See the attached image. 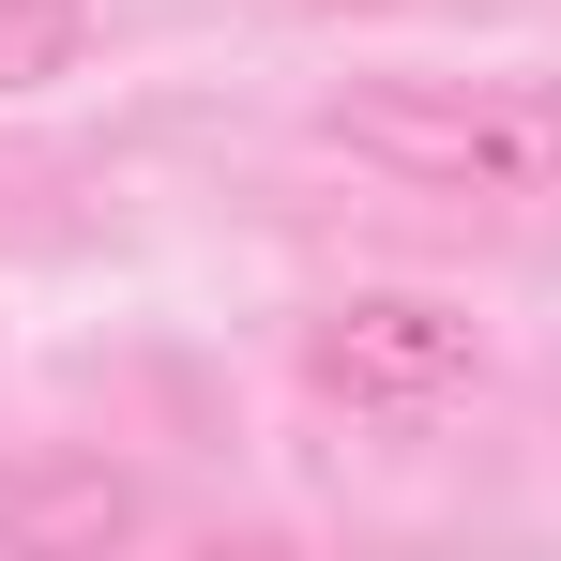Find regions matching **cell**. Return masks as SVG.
Listing matches in <instances>:
<instances>
[{
    "label": "cell",
    "mask_w": 561,
    "mask_h": 561,
    "mask_svg": "<svg viewBox=\"0 0 561 561\" xmlns=\"http://www.w3.org/2000/svg\"><path fill=\"white\" fill-rule=\"evenodd\" d=\"M137 485L106 456H0V547H122Z\"/></svg>",
    "instance_id": "obj_3"
},
{
    "label": "cell",
    "mask_w": 561,
    "mask_h": 561,
    "mask_svg": "<svg viewBox=\"0 0 561 561\" xmlns=\"http://www.w3.org/2000/svg\"><path fill=\"white\" fill-rule=\"evenodd\" d=\"M77 46H92V15H77V0H0V92L77 77Z\"/></svg>",
    "instance_id": "obj_4"
},
{
    "label": "cell",
    "mask_w": 561,
    "mask_h": 561,
    "mask_svg": "<svg viewBox=\"0 0 561 561\" xmlns=\"http://www.w3.org/2000/svg\"><path fill=\"white\" fill-rule=\"evenodd\" d=\"M304 365L334 379V394H365V410H440V394L485 379V334H470L456 304H425V288H350L304 334Z\"/></svg>",
    "instance_id": "obj_2"
},
{
    "label": "cell",
    "mask_w": 561,
    "mask_h": 561,
    "mask_svg": "<svg viewBox=\"0 0 561 561\" xmlns=\"http://www.w3.org/2000/svg\"><path fill=\"white\" fill-rule=\"evenodd\" d=\"M334 152L440 197H561V92L547 77H410V92H334Z\"/></svg>",
    "instance_id": "obj_1"
}]
</instances>
